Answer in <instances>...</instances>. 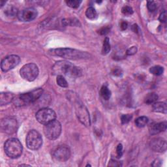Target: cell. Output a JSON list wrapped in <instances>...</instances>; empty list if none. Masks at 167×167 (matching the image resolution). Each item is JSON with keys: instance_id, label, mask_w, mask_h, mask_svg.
<instances>
[{"instance_id": "obj_19", "label": "cell", "mask_w": 167, "mask_h": 167, "mask_svg": "<svg viewBox=\"0 0 167 167\" xmlns=\"http://www.w3.org/2000/svg\"><path fill=\"white\" fill-rule=\"evenodd\" d=\"M19 11L16 7H13V5H9L5 10V14L9 17H15V16H18Z\"/></svg>"}, {"instance_id": "obj_20", "label": "cell", "mask_w": 167, "mask_h": 167, "mask_svg": "<svg viewBox=\"0 0 167 167\" xmlns=\"http://www.w3.org/2000/svg\"><path fill=\"white\" fill-rule=\"evenodd\" d=\"M100 94L105 100H108L111 97V91L109 90L107 86H102L100 90Z\"/></svg>"}, {"instance_id": "obj_30", "label": "cell", "mask_w": 167, "mask_h": 167, "mask_svg": "<svg viewBox=\"0 0 167 167\" xmlns=\"http://www.w3.org/2000/svg\"><path fill=\"white\" fill-rule=\"evenodd\" d=\"M147 7L149 11L153 12L157 9V5L154 2H148Z\"/></svg>"}, {"instance_id": "obj_25", "label": "cell", "mask_w": 167, "mask_h": 167, "mask_svg": "<svg viewBox=\"0 0 167 167\" xmlns=\"http://www.w3.org/2000/svg\"><path fill=\"white\" fill-rule=\"evenodd\" d=\"M86 16L89 19H95L97 16V11L93 7H90L86 11Z\"/></svg>"}, {"instance_id": "obj_9", "label": "cell", "mask_w": 167, "mask_h": 167, "mask_svg": "<svg viewBox=\"0 0 167 167\" xmlns=\"http://www.w3.org/2000/svg\"><path fill=\"white\" fill-rule=\"evenodd\" d=\"M36 119L38 122L43 125H47V123L52 122L56 118V112L51 108H43L36 113Z\"/></svg>"}, {"instance_id": "obj_15", "label": "cell", "mask_w": 167, "mask_h": 167, "mask_svg": "<svg viewBox=\"0 0 167 167\" xmlns=\"http://www.w3.org/2000/svg\"><path fill=\"white\" fill-rule=\"evenodd\" d=\"M166 126L167 123L166 122L152 123L149 127V133L152 135L159 134L161 132L166 131Z\"/></svg>"}, {"instance_id": "obj_17", "label": "cell", "mask_w": 167, "mask_h": 167, "mask_svg": "<svg viewBox=\"0 0 167 167\" xmlns=\"http://www.w3.org/2000/svg\"><path fill=\"white\" fill-rule=\"evenodd\" d=\"M153 111L155 112L166 114L167 106L166 103L163 102H155L153 105Z\"/></svg>"}, {"instance_id": "obj_3", "label": "cell", "mask_w": 167, "mask_h": 167, "mask_svg": "<svg viewBox=\"0 0 167 167\" xmlns=\"http://www.w3.org/2000/svg\"><path fill=\"white\" fill-rule=\"evenodd\" d=\"M43 93V90L41 88H39L15 97L13 102L16 106H25L37 101L41 97Z\"/></svg>"}, {"instance_id": "obj_18", "label": "cell", "mask_w": 167, "mask_h": 167, "mask_svg": "<svg viewBox=\"0 0 167 167\" xmlns=\"http://www.w3.org/2000/svg\"><path fill=\"white\" fill-rule=\"evenodd\" d=\"M61 24L63 26H80V23L78 20L76 19H65L61 20Z\"/></svg>"}, {"instance_id": "obj_39", "label": "cell", "mask_w": 167, "mask_h": 167, "mask_svg": "<svg viewBox=\"0 0 167 167\" xmlns=\"http://www.w3.org/2000/svg\"><path fill=\"white\" fill-rule=\"evenodd\" d=\"M0 3H1V4H0V5H1V7H3V5L5 3V2L1 1V2H0Z\"/></svg>"}, {"instance_id": "obj_10", "label": "cell", "mask_w": 167, "mask_h": 167, "mask_svg": "<svg viewBox=\"0 0 167 167\" xmlns=\"http://www.w3.org/2000/svg\"><path fill=\"white\" fill-rule=\"evenodd\" d=\"M18 129V122L13 117L5 118L1 121V130L3 132L7 135H13Z\"/></svg>"}, {"instance_id": "obj_5", "label": "cell", "mask_w": 167, "mask_h": 167, "mask_svg": "<svg viewBox=\"0 0 167 167\" xmlns=\"http://www.w3.org/2000/svg\"><path fill=\"white\" fill-rule=\"evenodd\" d=\"M74 108H75V112L78 120L84 125L86 127H90L91 125V121L90 114L87 108L80 101L79 99H73Z\"/></svg>"}, {"instance_id": "obj_32", "label": "cell", "mask_w": 167, "mask_h": 167, "mask_svg": "<svg viewBox=\"0 0 167 167\" xmlns=\"http://www.w3.org/2000/svg\"><path fill=\"white\" fill-rule=\"evenodd\" d=\"M116 153H117V156L118 157H121L123 155V146L122 144H118L116 148Z\"/></svg>"}, {"instance_id": "obj_31", "label": "cell", "mask_w": 167, "mask_h": 167, "mask_svg": "<svg viewBox=\"0 0 167 167\" xmlns=\"http://www.w3.org/2000/svg\"><path fill=\"white\" fill-rule=\"evenodd\" d=\"M136 52H137V48L136 47H132L127 50L126 54L128 56H132V55L135 54L136 53Z\"/></svg>"}, {"instance_id": "obj_36", "label": "cell", "mask_w": 167, "mask_h": 167, "mask_svg": "<svg viewBox=\"0 0 167 167\" xmlns=\"http://www.w3.org/2000/svg\"><path fill=\"white\" fill-rule=\"evenodd\" d=\"M108 166H122L119 163H118V161H116L114 160H111L110 161V163L108 164Z\"/></svg>"}, {"instance_id": "obj_28", "label": "cell", "mask_w": 167, "mask_h": 167, "mask_svg": "<svg viewBox=\"0 0 167 167\" xmlns=\"http://www.w3.org/2000/svg\"><path fill=\"white\" fill-rule=\"evenodd\" d=\"M132 116L131 114H123L121 117V121H122V123L123 124H125L129 123L131 119H132Z\"/></svg>"}, {"instance_id": "obj_33", "label": "cell", "mask_w": 167, "mask_h": 167, "mask_svg": "<svg viewBox=\"0 0 167 167\" xmlns=\"http://www.w3.org/2000/svg\"><path fill=\"white\" fill-rule=\"evenodd\" d=\"M110 30H111V28L109 27H107V26L103 27L99 31V33L101 34V35H106L107 33H108L109 31H110Z\"/></svg>"}, {"instance_id": "obj_38", "label": "cell", "mask_w": 167, "mask_h": 167, "mask_svg": "<svg viewBox=\"0 0 167 167\" xmlns=\"http://www.w3.org/2000/svg\"><path fill=\"white\" fill-rule=\"evenodd\" d=\"M132 30H133L134 32L138 33V31L139 30V27H138V26L136 24H134L132 27Z\"/></svg>"}, {"instance_id": "obj_29", "label": "cell", "mask_w": 167, "mask_h": 167, "mask_svg": "<svg viewBox=\"0 0 167 167\" xmlns=\"http://www.w3.org/2000/svg\"><path fill=\"white\" fill-rule=\"evenodd\" d=\"M122 12L125 15H131L133 13V10H132V9L131 7L125 6L122 8Z\"/></svg>"}, {"instance_id": "obj_1", "label": "cell", "mask_w": 167, "mask_h": 167, "mask_svg": "<svg viewBox=\"0 0 167 167\" xmlns=\"http://www.w3.org/2000/svg\"><path fill=\"white\" fill-rule=\"evenodd\" d=\"M48 54L53 56H59L65 59L69 60H86L89 59L91 56L90 54L76 49L63 48H55L48 50Z\"/></svg>"}, {"instance_id": "obj_22", "label": "cell", "mask_w": 167, "mask_h": 167, "mask_svg": "<svg viewBox=\"0 0 167 167\" xmlns=\"http://www.w3.org/2000/svg\"><path fill=\"white\" fill-rule=\"evenodd\" d=\"M148 123V118L146 116H141L135 120V124L138 127H144Z\"/></svg>"}, {"instance_id": "obj_37", "label": "cell", "mask_w": 167, "mask_h": 167, "mask_svg": "<svg viewBox=\"0 0 167 167\" xmlns=\"http://www.w3.org/2000/svg\"><path fill=\"white\" fill-rule=\"evenodd\" d=\"M128 27V23L125 22V21H123L122 23H121L120 24V27L122 29V30H125Z\"/></svg>"}, {"instance_id": "obj_23", "label": "cell", "mask_w": 167, "mask_h": 167, "mask_svg": "<svg viewBox=\"0 0 167 167\" xmlns=\"http://www.w3.org/2000/svg\"><path fill=\"white\" fill-rule=\"evenodd\" d=\"M111 44H110V41L108 37H106L104 40V43H103L102 49V54L103 55L108 54L111 51Z\"/></svg>"}, {"instance_id": "obj_4", "label": "cell", "mask_w": 167, "mask_h": 167, "mask_svg": "<svg viewBox=\"0 0 167 167\" xmlns=\"http://www.w3.org/2000/svg\"><path fill=\"white\" fill-rule=\"evenodd\" d=\"M5 152L8 157L12 159L19 157L22 155L23 148L21 142L15 138L8 139L5 143Z\"/></svg>"}, {"instance_id": "obj_8", "label": "cell", "mask_w": 167, "mask_h": 167, "mask_svg": "<svg viewBox=\"0 0 167 167\" xmlns=\"http://www.w3.org/2000/svg\"><path fill=\"white\" fill-rule=\"evenodd\" d=\"M20 74L22 78L29 82H32L38 77L39 68L35 63H28L21 68Z\"/></svg>"}, {"instance_id": "obj_16", "label": "cell", "mask_w": 167, "mask_h": 167, "mask_svg": "<svg viewBox=\"0 0 167 167\" xmlns=\"http://www.w3.org/2000/svg\"><path fill=\"white\" fill-rule=\"evenodd\" d=\"M14 97L13 94L9 93V92L1 93V94H0V104H1V105H7L13 101Z\"/></svg>"}, {"instance_id": "obj_11", "label": "cell", "mask_w": 167, "mask_h": 167, "mask_svg": "<svg viewBox=\"0 0 167 167\" xmlns=\"http://www.w3.org/2000/svg\"><path fill=\"white\" fill-rule=\"evenodd\" d=\"M20 62V57L16 55L9 56L2 61L1 68L3 72H7L13 69L18 65Z\"/></svg>"}, {"instance_id": "obj_6", "label": "cell", "mask_w": 167, "mask_h": 167, "mask_svg": "<svg viewBox=\"0 0 167 167\" xmlns=\"http://www.w3.org/2000/svg\"><path fill=\"white\" fill-rule=\"evenodd\" d=\"M61 132V123L57 120H54L44 125V133L50 140H56L59 138Z\"/></svg>"}, {"instance_id": "obj_7", "label": "cell", "mask_w": 167, "mask_h": 167, "mask_svg": "<svg viewBox=\"0 0 167 167\" xmlns=\"http://www.w3.org/2000/svg\"><path fill=\"white\" fill-rule=\"evenodd\" d=\"M43 139L41 134L35 130H31L26 136L27 147L31 150H37L42 146Z\"/></svg>"}, {"instance_id": "obj_2", "label": "cell", "mask_w": 167, "mask_h": 167, "mask_svg": "<svg viewBox=\"0 0 167 167\" xmlns=\"http://www.w3.org/2000/svg\"><path fill=\"white\" fill-rule=\"evenodd\" d=\"M52 70L54 74L61 75V74H65L67 77H80L82 76V71L80 67L73 65L71 63L67 61H60L56 62L54 65Z\"/></svg>"}, {"instance_id": "obj_35", "label": "cell", "mask_w": 167, "mask_h": 167, "mask_svg": "<svg viewBox=\"0 0 167 167\" xmlns=\"http://www.w3.org/2000/svg\"><path fill=\"white\" fill-rule=\"evenodd\" d=\"M159 20L161 22H163V23L166 22V13L165 10L161 13V15L159 17Z\"/></svg>"}, {"instance_id": "obj_24", "label": "cell", "mask_w": 167, "mask_h": 167, "mask_svg": "<svg viewBox=\"0 0 167 167\" xmlns=\"http://www.w3.org/2000/svg\"><path fill=\"white\" fill-rule=\"evenodd\" d=\"M163 71H164L163 67L159 65H155L149 69V72L156 76L161 75V74L163 73Z\"/></svg>"}, {"instance_id": "obj_26", "label": "cell", "mask_w": 167, "mask_h": 167, "mask_svg": "<svg viewBox=\"0 0 167 167\" xmlns=\"http://www.w3.org/2000/svg\"><path fill=\"white\" fill-rule=\"evenodd\" d=\"M56 82H57V84H58L61 88H67L68 87V83L67 82V80L62 75H57Z\"/></svg>"}, {"instance_id": "obj_12", "label": "cell", "mask_w": 167, "mask_h": 167, "mask_svg": "<svg viewBox=\"0 0 167 167\" xmlns=\"http://www.w3.org/2000/svg\"><path fill=\"white\" fill-rule=\"evenodd\" d=\"M71 156L70 149L67 146H59L53 152L54 159L59 162H65Z\"/></svg>"}, {"instance_id": "obj_34", "label": "cell", "mask_w": 167, "mask_h": 167, "mask_svg": "<svg viewBox=\"0 0 167 167\" xmlns=\"http://www.w3.org/2000/svg\"><path fill=\"white\" fill-rule=\"evenodd\" d=\"M112 73L113 75L114 76H121L122 74V69H121L118 68V67H116V68H115L114 69L112 70Z\"/></svg>"}, {"instance_id": "obj_13", "label": "cell", "mask_w": 167, "mask_h": 167, "mask_svg": "<svg viewBox=\"0 0 167 167\" xmlns=\"http://www.w3.org/2000/svg\"><path fill=\"white\" fill-rule=\"evenodd\" d=\"M38 13L35 9L33 7H29L21 11H19L18 14V18L22 22H31L35 20L37 16Z\"/></svg>"}, {"instance_id": "obj_14", "label": "cell", "mask_w": 167, "mask_h": 167, "mask_svg": "<svg viewBox=\"0 0 167 167\" xmlns=\"http://www.w3.org/2000/svg\"><path fill=\"white\" fill-rule=\"evenodd\" d=\"M151 148L156 152H164L166 151L167 144L165 139L161 138H155L149 144Z\"/></svg>"}, {"instance_id": "obj_21", "label": "cell", "mask_w": 167, "mask_h": 167, "mask_svg": "<svg viewBox=\"0 0 167 167\" xmlns=\"http://www.w3.org/2000/svg\"><path fill=\"white\" fill-rule=\"evenodd\" d=\"M157 99H158V95L155 93H151L146 95V97H145L144 102L146 103V104L150 105V104H153V103H155L157 101Z\"/></svg>"}, {"instance_id": "obj_27", "label": "cell", "mask_w": 167, "mask_h": 167, "mask_svg": "<svg viewBox=\"0 0 167 167\" xmlns=\"http://www.w3.org/2000/svg\"><path fill=\"white\" fill-rule=\"evenodd\" d=\"M65 3L69 7L71 8H78L82 1H78V0H71V1H66Z\"/></svg>"}]
</instances>
